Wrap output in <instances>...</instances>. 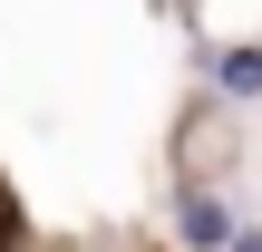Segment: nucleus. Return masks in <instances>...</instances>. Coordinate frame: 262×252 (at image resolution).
<instances>
[{
	"label": "nucleus",
	"mask_w": 262,
	"mask_h": 252,
	"mask_svg": "<svg viewBox=\"0 0 262 252\" xmlns=\"http://www.w3.org/2000/svg\"><path fill=\"white\" fill-rule=\"evenodd\" d=\"M233 252H262V233H243V243H233Z\"/></svg>",
	"instance_id": "nucleus-3"
},
{
	"label": "nucleus",
	"mask_w": 262,
	"mask_h": 252,
	"mask_svg": "<svg viewBox=\"0 0 262 252\" xmlns=\"http://www.w3.org/2000/svg\"><path fill=\"white\" fill-rule=\"evenodd\" d=\"M214 87L224 97H262V49H214Z\"/></svg>",
	"instance_id": "nucleus-2"
},
{
	"label": "nucleus",
	"mask_w": 262,
	"mask_h": 252,
	"mask_svg": "<svg viewBox=\"0 0 262 252\" xmlns=\"http://www.w3.org/2000/svg\"><path fill=\"white\" fill-rule=\"evenodd\" d=\"M175 243H185V252H233L243 223H233L224 194H185V204H175Z\"/></svg>",
	"instance_id": "nucleus-1"
}]
</instances>
